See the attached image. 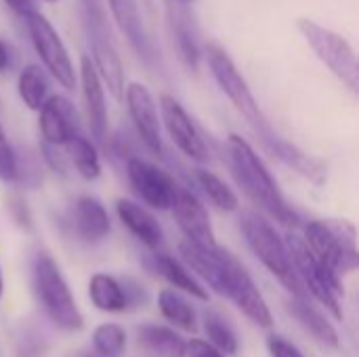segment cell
Returning a JSON list of instances; mask_svg holds the SVG:
<instances>
[{
    "label": "cell",
    "mask_w": 359,
    "mask_h": 357,
    "mask_svg": "<svg viewBox=\"0 0 359 357\" xmlns=\"http://www.w3.org/2000/svg\"><path fill=\"white\" fill-rule=\"evenodd\" d=\"M2 292H4V280H2V269H0V299H2Z\"/></svg>",
    "instance_id": "37"
},
{
    "label": "cell",
    "mask_w": 359,
    "mask_h": 357,
    "mask_svg": "<svg viewBox=\"0 0 359 357\" xmlns=\"http://www.w3.org/2000/svg\"><path fill=\"white\" fill-rule=\"evenodd\" d=\"M11 65V55H8V46L4 44V40L0 38V72L8 69Z\"/></svg>",
    "instance_id": "36"
},
{
    "label": "cell",
    "mask_w": 359,
    "mask_h": 357,
    "mask_svg": "<svg viewBox=\"0 0 359 357\" xmlns=\"http://www.w3.org/2000/svg\"><path fill=\"white\" fill-rule=\"evenodd\" d=\"M240 229L252 255L265 265V269L286 286L294 299H309L292 265L286 242L280 238L276 227L257 213H246L240 219Z\"/></svg>",
    "instance_id": "2"
},
{
    "label": "cell",
    "mask_w": 359,
    "mask_h": 357,
    "mask_svg": "<svg viewBox=\"0 0 359 357\" xmlns=\"http://www.w3.org/2000/svg\"><path fill=\"white\" fill-rule=\"evenodd\" d=\"M170 25H172V36H175V42H177V48H179V55L183 59V63L191 69H198V63H200V46H198V40L189 27V21L185 17H170Z\"/></svg>",
    "instance_id": "31"
},
{
    "label": "cell",
    "mask_w": 359,
    "mask_h": 357,
    "mask_svg": "<svg viewBox=\"0 0 359 357\" xmlns=\"http://www.w3.org/2000/svg\"><path fill=\"white\" fill-rule=\"evenodd\" d=\"M185 357H225L219 349H215L208 341L191 339L185 345Z\"/></svg>",
    "instance_id": "34"
},
{
    "label": "cell",
    "mask_w": 359,
    "mask_h": 357,
    "mask_svg": "<svg viewBox=\"0 0 359 357\" xmlns=\"http://www.w3.org/2000/svg\"><path fill=\"white\" fill-rule=\"evenodd\" d=\"M109 6H111V13H114L118 27L128 38V42L133 44L137 55L145 63H154L156 61V48H154L147 32H145L137 2L135 0H109Z\"/></svg>",
    "instance_id": "19"
},
{
    "label": "cell",
    "mask_w": 359,
    "mask_h": 357,
    "mask_svg": "<svg viewBox=\"0 0 359 357\" xmlns=\"http://www.w3.org/2000/svg\"><path fill=\"white\" fill-rule=\"evenodd\" d=\"M206 61L208 67L219 84V88L225 93V97L233 103V107L244 116V120L252 126V130L257 133V137L263 141V145L267 149H271L278 143V135L273 133V128L269 126L267 118L263 116L248 82L244 80V76L240 74V69L236 67L233 59L227 55V50H223L219 44L210 42L206 44Z\"/></svg>",
    "instance_id": "3"
},
{
    "label": "cell",
    "mask_w": 359,
    "mask_h": 357,
    "mask_svg": "<svg viewBox=\"0 0 359 357\" xmlns=\"http://www.w3.org/2000/svg\"><path fill=\"white\" fill-rule=\"evenodd\" d=\"M202 322H204L206 339L215 349H219L223 356H236L238 353V349H240L238 335H236V330L227 318H223L217 309H208V311H204Z\"/></svg>",
    "instance_id": "27"
},
{
    "label": "cell",
    "mask_w": 359,
    "mask_h": 357,
    "mask_svg": "<svg viewBox=\"0 0 359 357\" xmlns=\"http://www.w3.org/2000/svg\"><path fill=\"white\" fill-rule=\"evenodd\" d=\"M137 345L154 357H185L187 341L168 326L143 324L137 328Z\"/></svg>",
    "instance_id": "22"
},
{
    "label": "cell",
    "mask_w": 359,
    "mask_h": 357,
    "mask_svg": "<svg viewBox=\"0 0 359 357\" xmlns=\"http://www.w3.org/2000/svg\"><path fill=\"white\" fill-rule=\"evenodd\" d=\"M126 177L137 196L156 210H170L172 202L177 198L179 185L175 179L154 162H147L143 158H128L126 162Z\"/></svg>",
    "instance_id": "11"
},
{
    "label": "cell",
    "mask_w": 359,
    "mask_h": 357,
    "mask_svg": "<svg viewBox=\"0 0 359 357\" xmlns=\"http://www.w3.org/2000/svg\"><path fill=\"white\" fill-rule=\"evenodd\" d=\"M80 86H82V101H84L88 130L97 141H103L107 135V107H105L103 84L93 67L90 57H82L80 61Z\"/></svg>",
    "instance_id": "17"
},
{
    "label": "cell",
    "mask_w": 359,
    "mask_h": 357,
    "mask_svg": "<svg viewBox=\"0 0 359 357\" xmlns=\"http://www.w3.org/2000/svg\"><path fill=\"white\" fill-rule=\"evenodd\" d=\"M156 267H158V274L170 284L172 290L194 297L198 301H208V288H204V284L179 259L170 255H158Z\"/></svg>",
    "instance_id": "24"
},
{
    "label": "cell",
    "mask_w": 359,
    "mask_h": 357,
    "mask_svg": "<svg viewBox=\"0 0 359 357\" xmlns=\"http://www.w3.org/2000/svg\"><path fill=\"white\" fill-rule=\"evenodd\" d=\"M305 246L337 278L358 269L355 229L347 221H311L305 225Z\"/></svg>",
    "instance_id": "5"
},
{
    "label": "cell",
    "mask_w": 359,
    "mask_h": 357,
    "mask_svg": "<svg viewBox=\"0 0 359 357\" xmlns=\"http://www.w3.org/2000/svg\"><path fill=\"white\" fill-rule=\"evenodd\" d=\"M267 349H269L271 357H305L297 345H292L290 341H286L284 337H278V335L269 337Z\"/></svg>",
    "instance_id": "33"
},
{
    "label": "cell",
    "mask_w": 359,
    "mask_h": 357,
    "mask_svg": "<svg viewBox=\"0 0 359 357\" xmlns=\"http://www.w3.org/2000/svg\"><path fill=\"white\" fill-rule=\"evenodd\" d=\"M116 213L120 223L147 248H158L162 244V225L158 223V219L139 202L128 200V198H120L116 202Z\"/></svg>",
    "instance_id": "18"
},
{
    "label": "cell",
    "mask_w": 359,
    "mask_h": 357,
    "mask_svg": "<svg viewBox=\"0 0 359 357\" xmlns=\"http://www.w3.org/2000/svg\"><path fill=\"white\" fill-rule=\"evenodd\" d=\"M32 276L36 299L48 320L61 330H80L84 326L82 311L78 309L69 284L65 282L55 259L46 252H40L34 261Z\"/></svg>",
    "instance_id": "4"
},
{
    "label": "cell",
    "mask_w": 359,
    "mask_h": 357,
    "mask_svg": "<svg viewBox=\"0 0 359 357\" xmlns=\"http://www.w3.org/2000/svg\"><path fill=\"white\" fill-rule=\"evenodd\" d=\"M88 299L99 311L105 314H122L130 305L124 284L109 274H95L88 280Z\"/></svg>",
    "instance_id": "23"
},
{
    "label": "cell",
    "mask_w": 359,
    "mask_h": 357,
    "mask_svg": "<svg viewBox=\"0 0 359 357\" xmlns=\"http://www.w3.org/2000/svg\"><path fill=\"white\" fill-rule=\"evenodd\" d=\"M170 210H172L175 221H177V225L183 231L187 242L202 246V248H217L219 246L210 217H208V210L191 191L179 187Z\"/></svg>",
    "instance_id": "14"
},
{
    "label": "cell",
    "mask_w": 359,
    "mask_h": 357,
    "mask_svg": "<svg viewBox=\"0 0 359 357\" xmlns=\"http://www.w3.org/2000/svg\"><path fill=\"white\" fill-rule=\"evenodd\" d=\"M223 297L233 301V305L259 328H271L273 316L271 309L257 288L255 280L246 271V267L227 250L225 252V284H223Z\"/></svg>",
    "instance_id": "10"
},
{
    "label": "cell",
    "mask_w": 359,
    "mask_h": 357,
    "mask_svg": "<svg viewBox=\"0 0 359 357\" xmlns=\"http://www.w3.org/2000/svg\"><path fill=\"white\" fill-rule=\"evenodd\" d=\"M15 13H19L21 17H25V15H29L32 11H36L34 8V0H4Z\"/></svg>",
    "instance_id": "35"
},
{
    "label": "cell",
    "mask_w": 359,
    "mask_h": 357,
    "mask_svg": "<svg viewBox=\"0 0 359 357\" xmlns=\"http://www.w3.org/2000/svg\"><path fill=\"white\" fill-rule=\"evenodd\" d=\"M93 347L101 357H120L126 349V332L122 326L105 322L93 330Z\"/></svg>",
    "instance_id": "30"
},
{
    "label": "cell",
    "mask_w": 359,
    "mask_h": 357,
    "mask_svg": "<svg viewBox=\"0 0 359 357\" xmlns=\"http://www.w3.org/2000/svg\"><path fill=\"white\" fill-rule=\"evenodd\" d=\"M44 2H57V0H44Z\"/></svg>",
    "instance_id": "40"
},
{
    "label": "cell",
    "mask_w": 359,
    "mask_h": 357,
    "mask_svg": "<svg viewBox=\"0 0 359 357\" xmlns=\"http://www.w3.org/2000/svg\"><path fill=\"white\" fill-rule=\"evenodd\" d=\"M175 2H179V4H189V2H194V0H175Z\"/></svg>",
    "instance_id": "38"
},
{
    "label": "cell",
    "mask_w": 359,
    "mask_h": 357,
    "mask_svg": "<svg viewBox=\"0 0 359 357\" xmlns=\"http://www.w3.org/2000/svg\"><path fill=\"white\" fill-rule=\"evenodd\" d=\"M124 97H126V107L137 128V135L141 137V141L154 156H162L164 147H162V137H160V118H158V107L149 88L141 82H130L124 90Z\"/></svg>",
    "instance_id": "13"
},
{
    "label": "cell",
    "mask_w": 359,
    "mask_h": 357,
    "mask_svg": "<svg viewBox=\"0 0 359 357\" xmlns=\"http://www.w3.org/2000/svg\"><path fill=\"white\" fill-rule=\"evenodd\" d=\"M225 151H227V164L231 168V175L240 185V189L244 191V196L276 221L284 225H297L299 217L286 204L273 175L259 158V154L252 149V145L240 135H229L225 143Z\"/></svg>",
    "instance_id": "1"
},
{
    "label": "cell",
    "mask_w": 359,
    "mask_h": 357,
    "mask_svg": "<svg viewBox=\"0 0 359 357\" xmlns=\"http://www.w3.org/2000/svg\"><path fill=\"white\" fill-rule=\"evenodd\" d=\"M23 19H25L29 38L34 42V48H36L40 61L44 63V67L48 69V74L65 90H74L76 88V72H74L72 59L67 55V48L63 46V42H61L59 34L55 32V27L50 25V21L38 11H32Z\"/></svg>",
    "instance_id": "9"
},
{
    "label": "cell",
    "mask_w": 359,
    "mask_h": 357,
    "mask_svg": "<svg viewBox=\"0 0 359 357\" xmlns=\"http://www.w3.org/2000/svg\"><path fill=\"white\" fill-rule=\"evenodd\" d=\"M72 357H88V356H82V353H76V356H72Z\"/></svg>",
    "instance_id": "39"
},
{
    "label": "cell",
    "mask_w": 359,
    "mask_h": 357,
    "mask_svg": "<svg viewBox=\"0 0 359 357\" xmlns=\"http://www.w3.org/2000/svg\"><path fill=\"white\" fill-rule=\"evenodd\" d=\"M40 135L44 145L63 147L72 137L78 135V114L69 99L63 95H50L40 107L38 118Z\"/></svg>",
    "instance_id": "15"
},
{
    "label": "cell",
    "mask_w": 359,
    "mask_h": 357,
    "mask_svg": "<svg viewBox=\"0 0 359 357\" xmlns=\"http://www.w3.org/2000/svg\"><path fill=\"white\" fill-rule=\"evenodd\" d=\"M299 32L303 34V38L307 40V44L311 46V50L318 55V59L353 93H359V69H358V57L355 50L351 48V44L334 34L332 29L316 23L309 17H301L297 21Z\"/></svg>",
    "instance_id": "6"
},
{
    "label": "cell",
    "mask_w": 359,
    "mask_h": 357,
    "mask_svg": "<svg viewBox=\"0 0 359 357\" xmlns=\"http://www.w3.org/2000/svg\"><path fill=\"white\" fill-rule=\"evenodd\" d=\"M19 177V164L17 156L4 135V128L0 124V181H15Z\"/></svg>",
    "instance_id": "32"
},
{
    "label": "cell",
    "mask_w": 359,
    "mask_h": 357,
    "mask_svg": "<svg viewBox=\"0 0 359 357\" xmlns=\"http://www.w3.org/2000/svg\"><path fill=\"white\" fill-rule=\"evenodd\" d=\"M65 156L78 170V175L86 181H95L101 177V160L97 154V147L86 139V137H72L65 145Z\"/></svg>",
    "instance_id": "26"
},
{
    "label": "cell",
    "mask_w": 359,
    "mask_h": 357,
    "mask_svg": "<svg viewBox=\"0 0 359 357\" xmlns=\"http://www.w3.org/2000/svg\"><path fill=\"white\" fill-rule=\"evenodd\" d=\"M160 114H162V122L166 126V133H168L170 141L187 158H191L196 162H204L208 158L206 143H204L200 130L196 128L194 120L185 112V107L175 97L162 95L160 97Z\"/></svg>",
    "instance_id": "12"
},
{
    "label": "cell",
    "mask_w": 359,
    "mask_h": 357,
    "mask_svg": "<svg viewBox=\"0 0 359 357\" xmlns=\"http://www.w3.org/2000/svg\"><path fill=\"white\" fill-rule=\"evenodd\" d=\"M17 90H19L21 101L29 109L40 112L44 101L48 99V80H46L44 72L40 69V65L29 63V65L23 67V72L19 74Z\"/></svg>",
    "instance_id": "28"
},
{
    "label": "cell",
    "mask_w": 359,
    "mask_h": 357,
    "mask_svg": "<svg viewBox=\"0 0 359 357\" xmlns=\"http://www.w3.org/2000/svg\"><path fill=\"white\" fill-rule=\"evenodd\" d=\"M84 15H86V29L88 40L93 48V67L101 80V84L107 86V90L116 97H124V69L120 63V57L109 40L105 15L101 11L99 0H84Z\"/></svg>",
    "instance_id": "8"
},
{
    "label": "cell",
    "mask_w": 359,
    "mask_h": 357,
    "mask_svg": "<svg viewBox=\"0 0 359 357\" xmlns=\"http://www.w3.org/2000/svg\"><path fill=\"white\" fill-rule=\"evenodd\" d=\"M286 309L318 343H322L326 347H332V349H337L341 345L339 332L332 326V322L309 299H294L292 297L286 303Z\"/></svg>",
    "instance_id": "21"
},
{
    "label": "cell",
    "mask_w": 359,
    "mask_h": 357,
    "mask_svg": "<svg viewBox=\"0 0 359 357\" xmlns=\"http://www.w3.org/2000/svg\"><path fill=\"white\" fill-rule=\"evenodd\" d=\"M225 248H202L196 246L187 240L179 244V255L181 263L191 269L200 280H204L215 292L223 295V284H225Z\"/></svg>",
    "instance_id": "16"
},
{
    "label": "cell",
    "mask_w": 359,
    "mask_h": 357,
    "mask_svg": "<svg viewBox=\"0 0 359 357\" xmlns=\"http://www.w3.org/2000/svg\"><path fill=\"white\" fill-rule=\"evenodd\" d=\"M286 246H288L294 271H297L307 297L318 301L320 305H324L332 314L334 320H343V309H341L339 297L345 295V290L341 286V278H337L322 263H318L301 238L290 236L286 240Z\"/></svg>",
    "instance_id": "7"
},
{
    "label": "cell",
    "mask_w": 359,
    "mask_h": 357,
    "mask_svg": "<svg viewBox=\"0 0 359 357\" xmlns=\"http://www.w3.org/2000/svg\"><path fill=\"white\" fill-rule=\"evenodd\" d=\"M74 229H76V236L86 244L103 242L111 229L105 206L93 196L78 198L74 204Z\"/></svg>",
    "instance_id": "20"
},
{
    "label": "cell",
    "mask_w": 359,
    "mask_h": 357,
    "mask_svg": "<svg viewBox=\"0 0 359 357\" xmlns=\"http://www.w3.org/2000/svg\"><path fill=\"white\" fill-rule=\"evenodd\" d=\"M196 181L202 187L204 196L210 200V204H215L219 210L225 213H233L240 206V200L236 196V191L215 173L206 170V168H196Z\"/></svg>",
    "instance_id": "29"
},
{
    "label": "cell",
    "mask_w": 359,
    "mask_h": 357,
    "mask_svg": "<svg viewBox=\"0 0 359 357\" xmlns=\"http://www.w3.org/2000/svg\"><path fill=\"white\" fill-rule=\"evenodd\" d=\"M158 309L164 320H168L172 326L185 332L198 330V316L189 299L172 288H162L158 292Z\"/></svg>",
    "instance_id": "25"
}]
</instances>
